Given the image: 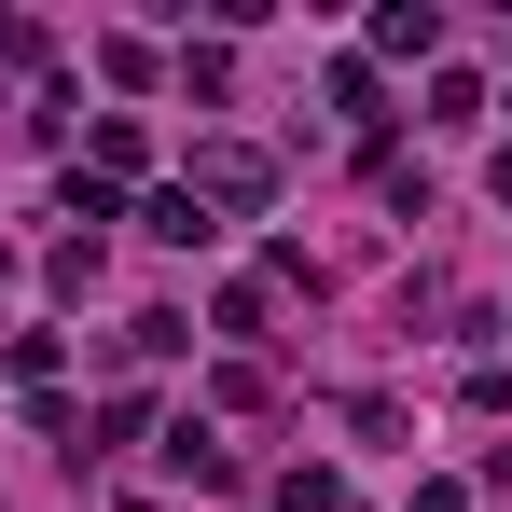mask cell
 <instances>
[{
	"label": "cell",
	"mask_w": 512,
	"mask_h": 512,
	"mask_svg": "<svg viewBox=\"0 0 512 512\" xmlns=\"http://www.w3.org/2000/svg\"><path fill=\"white\" fill-rule=\"evenodd\" d=\"M208 194L250 208V194H263V153H194V208H208Z\"/></svg>",
	"instance_id": "cell-1"
},
{
	"label": "cell",
	"mask_w": 512,
	"mask_h": 512,
	"mask_svg": "<svg viewBox=\"0 0 512 512\" xmlns=\"http://www.w3.org/2000/svg\"><path fill=\"white\" fill-rule=\"evenodd\" d=\"M374 42H388V56H429V42H443V14H429V0H402V14H374Z\"/></svg>",
	"instance_id": "cell-2"
}]
</instances>
